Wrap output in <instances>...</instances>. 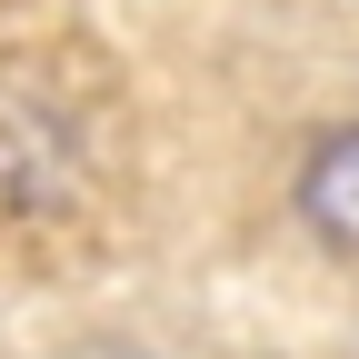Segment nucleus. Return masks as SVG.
I'll return each instance as SVG.
<instances>
[{
  "mask_svg": "<svg viewBox=\"0 0 359 359\" xmlns=\"http://www.w3.org/2000/svg\"><path fill=\"white\" fill-rule=\"evenodd\" d=\"M80 210V140L50 110L0 100V230H60Z\"/></svg>",
  "mask_w": 359,
  "mask_h": 359,
  "instance_id": "1",
  "label": "nucleus"
},
{
  "mask_svg": "<svg viewBox=\"0 0 359 359\" xmlns=\"http://www.w3.org/2000/svg\"><path fill=\"white\" fill-rule=\"evenodd\" d=\"M290 230L330 269L359 280V120H330V130L299 140V160H290Z\"/></svg>",
  "mask_w": 359,
  "mask_h": 359,
  "instance_id": "2",
  "label": "nucleus"
}]
</instances>
